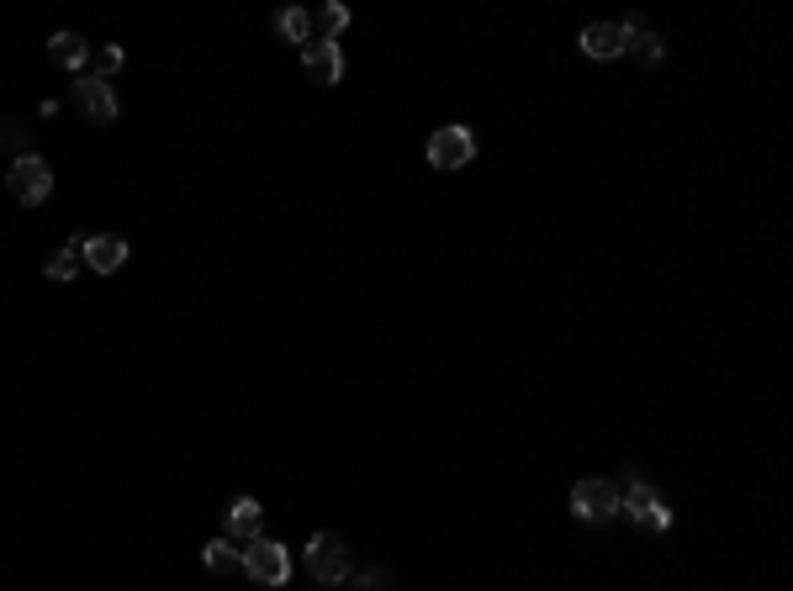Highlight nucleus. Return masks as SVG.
Here are the masks:
<instances>
[{
	"mask_svg": "<svg viewBox=\"0 0 793 591\" xmlns=\"http://www.w3.org/2000/svg\"><path fill=\"white\" fill-rule=\"evenodd\" d=\"M244 576L260 581V587H286V581H291V549L275 544V538L244 544Z\"/></svg>",
	"mask_w": 793,
	"mask_h": 591,
	"instance_id": "obj_1",
	"label": "nucleus"
},
{
	"mask_svg": "<svg viewBox=\"0 0 793 591\" xmlns=\"http://www.w3.org/2000/svg\"><path fill=\"white\" fill-rule=\"evenodd\" d=\"M5 185H11V196H16L22 207H43V201L54 196V170H48V159L22 153V159L5 170Z\"/></svg>",
	"mask_w": 793,
	"mask_h": 591,
	"instance_id": "obj_2",
	"label": "nucleus"
},
{
	"mask_svg": "<svg viewBox=\"0 0 793 591\" xmlns=\"http://www.w3.org/2000/svg\"><path fill=\"white\" fill-rule=\"evenodd\" d=\"M471 159H476V132L460 127V121L439 127V132L428 138V164H434V170H466Z\"/></svg>",
	"mask_w": 793,
	"mask_h": 591,
	"instance_id": "obj_3",
	"label": "nucleus"
},
{
	"mask_svg": "<svg viewBox=\"0 0 793 591\" xmlns=\"http://www.w3.org/2000/svg\"><path fill=\"white\" fill-rule=\"evenodd\" d=\"M307 570H312L323 587H338V581L349 576V549H344V538H338V533H312V538H307Z\"/></svg>",
	"mask_w": 793,
	"mask_h": 591,
	"instance_id": "obj_4",
	"label": "nucleus"
},
{
	"mask_svg": "<svg viewBox=\"0 0 793 591\" xmlns=\"http://www.w3.org/2000/svg\"><path fill=\"white\" fill-rule=\"evenodd\" d=\"M619 512H630V523H641L651 533H667L671 529V512L667 502L656 497V486H645V480H630L624 491H619Z\"/></svg>",
	"mask_w": 793,
	"mask_h": 591,
	"instance_id": "obj_5",
	"label": "nucleus"
},
{
	"mask_svg": "<svg viewBox=\"0 0 793 591\" xmlns=\"http://www.w3.org/2000/svg\"><path fill=\"white\" fill-rule=\"evenodd\" d=\"M572 512L582 523H609V518H619V491L609 480H577L572 486Z\"/></svg>",
	"mask_w": 793,
	"mask_h": 591,
	"instance_id": "obj_6",
	"label": "nucleus"
},
{
	"mask_svg": "<svg viewBox=\"0 0 793 591\" xmlns=\"http://www.w3.org/2000/svg\"><path fill=\"white\" fill-rule=\"evenodd\" d=\"M624 48H630V37H624V27H613V22L582 27V54H587V59H619Z\"/></svg>",
	"mask_w": 793,
	"mask_h": 591,
	"instance_id": "obj_7",
	"label": "nucleus"
},
{
	"mask_svg": "<svg viewBox=\"0 0 793 591\" xmlns=\"http://www.w3.org/2000/svg\"><path fill=\"white\" fill-rule=\"evenodd\" d=\"M74 101H80V106H85L95 121H112V117H117V95H112V85H106L101 74H85V80L74 85Z\"/></svg>",
	"mask_w": 793,
	"mask_h": 591,
	"instance_id": "obj_8",
	"label": "nucleus"
},
{
	"mask_svg": "<svg viewBox=\"0 0 793 591\" xmlns=\"http://www.w3.org/2000/svg\"><path fill=\"white\" fill-rule=\"evenodd\" d=\"M85 265H91L95 275H117V269L127 265V243L123 237H112V233L85 237Z\"/></svg>",
	"mask_w": 793,
	"mask_h": 591,
	"instance_id": "obj_9",
	"label": "nucleus"
},
{
	"mask_svg": "<svg viewBox=\"0 0 793 591\" xmlns=\"http://www.w3.org/2000/svg\"><path fill=\"white\" fill-rule=\"evenodd\" d=\"M307 69H312V80L318 85H338L344 80V54H338V43H307Z\"/></svg>",
	"mask_w": 793,
	"mask_h": 591,
	"instance_id": "obj_10",
	"label": "nucleus"
},
{
	"mask_svg": "<svg viewBox=\"0 0 793 591\" xmlns=\"http://www.w3.org/2000/svg\"><path fill=\"white\" fill-rule=\"evenodd\" d=\"M260 518H265V507L254 502V497H233V502H228V538L254 544V538H260Z\"/></svg>",
	"mask_w": 793,
	"mask_h": 591,
	"instance_id": "obj_11",
	"label": "nucleus"
},
{
	"mask_svg": "<svg viewBox=\"0 0 793 591\" xmlns=\"http://www.w3.org/2000/svg\"><path fill=\"white\" fill-rule=\"evenodd\" d=\"M48 54H54V59L64 63V69H80V74H85V59H91V43H85L80 32H54Z\"/></svg>",
	"mask_w": 793,
	"mask_h": 591,
	"instance_id": "obj_12",
	"label": "nucleus"
},
{
	"mask_svg": "<svg viewBox=\"0 0 793 591\" xmlns=\"http://www.w3.org/2000/svg\"><path fill=\"white\" fill-rule=\"evenodd\" d=\"M202 565H207L212 576H233V570H244V549H233V538H212V544L202 549Z\"/></svg>",
	"mask_w": 793,
	"mask_h": 591,
	"instance_id": "obj_13",
	"label": "nucleus"
},
{
	"mask_svg": "<svg viewBox=\"0 0 793 591\" xmlns=\"http://www.w3.org/2000/svg\"><path fill=\"white\" fill-rule=\"evenodd\" d=\"M80 259H85V237H69L59 254L48 259V280H69V275L80 269Z\"/></svg>",
	"mask_w": 793,
	"mask_h": 591,
	"instance_id": "obj_14",
	"label": "nucleus"
},
{
	"mask_svg": "<svg viewBox=\"0 0 793 591\" xmlns=\"http://www.w3.org/2000/svg\"><path fill=\"white\" fill-rule=\"evenodd\" d=\"M275 27H280V37H291V43H307V32H312V16H307L302 5H286V11L275 16Z\"/></svg>",
	"mask_w": 793,
	"mask_h": 591,
	"instance_id": "obj_15",
	"label": "nucleus"
},
{
	"mask_svg": "<svg viewBox=\"0 0 793 591\" xmlns=\"http://www.w3.org/2000/svg\"><path fill=\"white\" fill-rule=\"evenodd\" d=\"M318 22H323V43H338V32L349 27V5H323V16H318Z\"/></svg>",
	"mask_w": 793,
	"mask_h": 591,
	"instance_id": "obj_16",
	"label": "nucleus"
},
{
	"mask_svg": "<svg viewBox=\"0 0 793 591\" xmlns=\"http://www.w3.org/2000/svg\"><path fill=\"white\" fill-rule=\"evenodd\" d=\"M101 80H106V74H117V69H123V48H101Z\"/></svg>",
	"mask_w": 793,
	"mask_h": 591,
	"instance_id": "obj_17",
	"label": "nucleus"
}]
</instances>
